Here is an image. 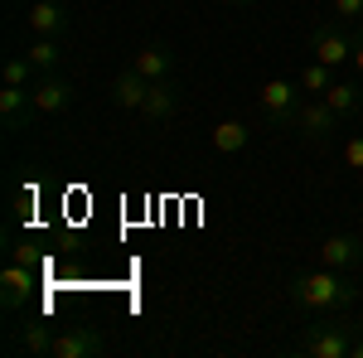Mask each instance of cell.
Listing matches in <instances>:
<instances>
[{
	"instance_id": "1",
	"label": "cell",
	"mask_w": 363,
	"mask_h": 358,
	"mask_svg": "<svg viewBox=\"0 0 363 358\" xmlns=\"http://www.w3.org/2000/svg\"><path fill=\"white\" fill-rule=\"evenodd\" d=\"M359 301V286L349 281V272L335 267H320V272H301L291 276V305L310 310V315H339Z\"/></svg>"
},
{
	"instance_id": "2",
	"label": "cell",
	"mask_w": 363,
	"mask_h": 358,
	"mask_svg": "<svg viewBox=\"0 0 363 358\" xmlns=\"http://www.w3.org/2000/svg\"><path fill=\"white\" fill-rule=\"evenodd\" d=\"M354 339H359V325L339 310V315H320L315 325H306V330H301L296 354H306V358H349Z\"/></svg>"
},
{
	"instance_id": "3",
	"label": "cell",
	"mask_w": 363,
	"mask_h": 358,
	"mask_svg": "<svg viewBox=\"0 0 363 358\" xmlns=\"http://www.w3.org/2000/svg\"><path fill=\"white\" fill-rule=\"evenodd\" d=\"M339 121H344V116H339L325 97H306L301 107L291 111V121H286L281 131H296V136H306V140H315V145H320V140H330L339 131Z\"/></svg>"
},
{
	"instance_id": "4",
	"label": "cell",
	"mask_w": 363,
	"mask_h": 358,
	"mask_svg": "<svg viewBox=\"0 0 363 358\" xmlns=\"http://www.w3.org/2000/svg\"><path fill=\"white\" fill-rule=\"evenodd\" d=\"M310 58L339 73L344 63H354V39H349L339 25H320L315 34H310Z\"/></svg>"
},
{
	"instance_id": "5",
	"label": "cell",
	"mask_w": 363,
	"mask_h": 358,
	"mask_svg": "<svg viewBox=\"0 0 363 358\" xmlns=\"http://www.w3.org/2000/svg\"><path fill=\"white\" fill-rule=\"evenodd\" d=\"M301 107V83H291V78H272V83H262V116H267V126H286L291 121V111Z\"/></svg>"
},
{
	"instance_id": "6",
	"label": "cell",
	"mask_w": 363,
	"mask_h": 358,
	"mask_svg": "<svg viewBox=\"0 0 363 358\" xmlns=\"http://www.w3.org/2000/svg\"><path fill=\"white\" fill-rule=\"evenodd\" d=\"M102 354H107L102 330H92V325H68V330L54 339V354L49 358H102Z\"/></svg>"
},
{
	"instance_id": "7",
	"label": "cell",
	"mask_w": 363,
	"mask_h": 358,
	"mask_svg": "<svg viewBox=\"0 0 363 358\" xmlns=\"http://www.w3.org/2000/svg\"><path fill=\"white\" fill-rule=\"evenodd\" d=\"M29 92H34V111L39 116H58V111L73 107V83L63 73H39Z\"/></svg>"
},
{
	"instance_id": "8",
	"label": "cell",
	"mask_w": 363,
	"mask_h": 358,
	"mask_svg": "<svg viewBox=\"0 0 363 358\" xmlns=\"http://www.w3.org/2000/svg\"><path fill=\"white\" fill-rule=\"evenodd\" d=\"M34 296V267L25 262H10L5 272H0V305H5V315H20Z\"/></svg>"
},
{
	"instance_id": "9",
	"label": "cell",
	"mask_w": 363,
	"mask_h": 358,
	"mask_svg": "<svg viewBox=\"0 0 363 358\" xmlns=\"http://www.w3.org/2000/svg\"><path fill=\"white\" fill-rule=\"evenodd\" d=\"M320 267H335V272H354L363 267V237L354 233H335L320 242Z\"/></svg>"
},
{
	"instance_id": "10",
	"label": "cell",
	"mask_w": 363,
	"mask_h": 358,
	"mask_svg": "<svg viewBox=\"0 0 363 358\" xmlns=\"http://www.w3.org/2000/svg\"><path fill=\"white\" fill-rule=\"evenodd\" d=\"M29 111H34V92L29 87H0V121L5 131H25L29 126Z\"/></svg>"
},
{
	"instance_id": "11",
	"label": "cell",
	"mask_w": 363,
	"mask_h": 358,
	"mask_svg": "<svg viewBox=\"0 0 363 358\" xmlns=\"http://www.w3.org/2000/svg\"><path fill=\"white\" fill-rule=\"evenodd\" d=\"M131 68H136L145 83H165V78H174V54H169V44H145L131 58Z\"/></svg>"
},
{
	"instance_id": "12",
	"label": "cell",
	"mask_w": 363,
	"mask_h": 358,
	"mask_svg": "<svg viewBox=\"0 0 363 358\" xmlns=\"http://www.w3.org/2000/svg\"><path fill=\"white\" fill-rule=\"evenodd\" d=\"M54 339H58V334L49 330L44 320H29V325L15 330L10 349H15V354H29V358H44V354H54Z\"/></svg>"
},
{
	"instance_id": "13",
	"label": "cell",
	"mask_w": 363,
	"mask_h": 358,
	"mask_svg": "<svg viewBox=\"0 0 363 358\" xmlns=\"http://www.w3.org/2000/svg\"><path fill=\"white\" fill-rule=\"evenodd\" d=\"M29 34H54V39H63V34H68L63 5H58V0H34V5H29Z\"/></svg>"
},
{
	"instance_id": "14",
	"label": "cell",
	"mask_w": 363,
	"mask_h": 358,
	"mask_svg": "<svg viewBox=\"0 0 363 358\" xmlns=\"http://www.w3.org/2000/svg\"><path fill=\"white\" fill-rule=\"evenodd\" d=\"M174 107H179V92H174V78H165V83H150L140 116H145V121H169Z\"/></svg>"
},
{
	"instance_id": "15",
	"label": "cell",
	"mask_w": 363,
	"mask_h": 358,
	"mask_svg": "<svg viewBox=\"0 0 363 358\" xmlns=\"http://www.w3.org/2000/svg\"><path fill=\"white\" fill-rule=\"evenodd\" d=\"M145 92H150V83L140 78L136 68H126V73H116V78H112V97L126 111H140V107H145Z\"/></svg>"
},
{
	"instance_id": "16",
	"label": "cell",
	"mask_w": 363,
	"mask_h": 358,
	"mask_svg": "<svg viewBox=\"0 0 363 358\" xmlns=\"http://www.w3.org/2000/svg\"><path fill=\"white\" fill-rule=\"evenodd\" d=\"M25 58L39 68V73H58V63H63V39H54V34H34Z\"/></svg>"
},
{
	"instance_id": "17",
	"label": "cell",
	"mask_w": 363,
	"mask_h": 358,
	"mask_svg": "<svg viewBox=\"0 0 363 358\" xmlns=\"http://www.w3.org/2000/svg\"><path fill=\"white\" fill-rule=\"evenodd\" d=\"M208 140H213V150H218V155H238V150H247L252 131H247V121H218Z\"/></svg>"
},
{
	"instance_id": "18",
	"label": "cell",
	"mask_w": 363,
	"mask_h": 358,
	"mask_svg": "<svg viewBox=\"0 0 363 358\" xmlns=\"http://www.w3.org/2000/svg\"><path fill=\"white\" fill-rule=\"evenodd\" d=\"M359 97H363V87L359 83H344V78H335V83L325 87V102H330L339 116H359Z\"/></svg>"
},
{
	"instance_id": "19",
	"label": "cell",
	"mask_w": 363,
	"mask_h": 358,
	"mask_svg": "<svg viewBox=\"0 0 363 358\" xmlns=\"http://www.w3.org/2000/svg\"><path fill=\"white\" fill-rule=\"evenodd\" d=\"M339 73L335 68H325V63H315V58H310L306 68H301V78H296V83H301V92H310V97H325V87L335 83Z\"/></svg>"
},
{
	"instance_id": "20",
	"label": "cell",
	"mask_w": 363,
	"mask_h": 358,
	"mask_svg": "<svg viewBox=\"0 0 363 358\" xmlns=\"http://www.w3.org/2000/svg\"><path fill=\"white\" fill-rule=\"evenodd\" d=\"M34 73H39V68H34L29 58H10V63H5V83L10 87H34Z\"/></svg>"
},
{
	"instance_id": "21",
	"label": "cell",
	"mask_w": 363,
	"mask_h": 358,
	"mask_svg": "<svg viewBox=\"0 0 363 358\" xmlns=\"http://www.w3.org/2000/svg\"><path fill=\"white\" fill-rule=\"evenodd\" d=\"M335 5V15L344 25H363V0H330Z\"/></svg>"
},
{
	"instance_id": "22",
	"label": "cell",
	"mask_w": 363,
	"mask_h": 358,
	"mask_svg": "<svg viewBox=\"0 0 363 358\" xmlns=\"http://www.w3.org/2000/svg\"><path fill=\"white\" fill-rule=\"evenodd\" d=\"M344 165H349V169H363V131H354V136L344 140Z\"/></svg>"
},
{
	"instance_id": "23",
	"label": "cell",
	"mask_w": 363,
	"mask_h": 358,
	"mask_svg": "<svg viewBox=\"0 0 363 358\" xmlns=\"http://www.w3.org/2000/svg\"><path fill=\"white\" fill-rule=\"evenodd\" d=\"M10 262H25V267H34V252H29V242H25V247H15V257H10Z\"/></svg>"
},
{
	"instance_id": "24",
	"label": "cell",
	"mask_w": 363,
	"mask_h": 358,
	"mask_svg": "<svg viewBox=\"0 0 363 358\" xmlns=\"http://www.w3.org/2000/svg\"><path fill=\"white\" fill-rule=\"evenodd\" d=\"M354 68H359V78H363V34L354 39Z\"/></svg>"
},
{
	"instance_id": "25",
	"label": "cell",
	"mask_w": 363,
	"mask_h": 358,
	"mask_svg": "<svg viewBox=\"0 0 363 358\" xmlns=\"http://www.w3.org/2000/svg\"><path fill=\"white\" fill-rule=\"evenodd\" d=\"M349 358H363V334L354 339V349H349Z\"/></svg>"
},
{
	"instance_id": "26",
	"label": "cell",
	"mask_w": 363,
	"mask_h": 358,
	"mask_svg": "<svg viewBox=\"0 0 363 358\" xmlns=\"http://www.w3.org/2000/svg\"><path fill=\"white\" fill-rule=\"evenodd\" d=\"M223 5H238V10H247V5H257V0H223Z\"/></svg>"
},
{
	"instance_id": "27",
	"label": "cell",
	"mask_w": 363,
	"mask_h": 358,
	"mask_svg": "<svg viewBox=\"0 0 363 358\" xmlns=\"http://www.w3.org/2000/svg\"><path fill=\"white\" fill-rule=\"evenodd\" d=\"M359 126H363V97H359Z\"/></svg>"
},
{
	"instance_id": "28",
	"label": "cell",
	"mask_w": 363,
	"mask_h": 358,
	"mask_svg": "<svg viewBox=\"0 0 363 358\" xmlns=\"http://www.w3.org/2000/svg\"><path fill=\"white\" fill-rule=\"evenodd\" d=\"M359 184H363V169H359Z\"/></svg>"
}]
</instances>
